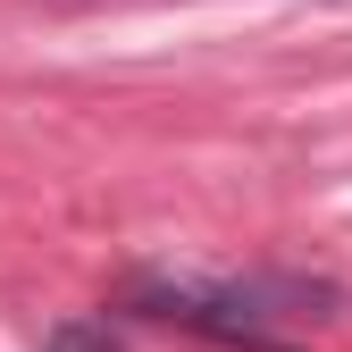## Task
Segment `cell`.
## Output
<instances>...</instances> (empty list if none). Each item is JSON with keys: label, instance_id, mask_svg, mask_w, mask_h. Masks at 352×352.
<instances>
[{"label": "cell", "instance_id": "obj_1", "mask_svg": "<svg viewBox=\"0 0 352 352\" xmlns=\"http://www.w3.org/2000/svg\"><path fill=\"white\" fill-rule=\"evenodd\" d=\"M160 319H185L210 336H235V344H269L277 319H336V285L311 277H252V285H151L143 294Z\"/></svg>", "mask_w": 352, "mask_h": 352}, {"label": "cell", "instance_id": "obj_2", "mask_svg": "<svg viewBox=\"0 0 352 352\" xmlns=\"http://www.w3.org/2000/svg\"><path fill=\"white\" fill-rule=\"evenodd\" d=\"M51 352H126V344L109 336V319H67L51 327Z\"/></svg>", "mask_w": 352, "mask_h": 352}]
</instances>
